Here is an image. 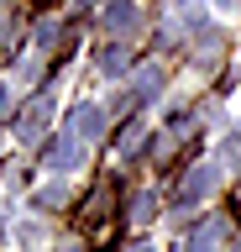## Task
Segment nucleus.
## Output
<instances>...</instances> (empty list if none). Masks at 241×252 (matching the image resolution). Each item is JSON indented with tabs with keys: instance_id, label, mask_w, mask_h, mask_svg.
Returning <instances> with one entry per match:
<instances>
[{
	"instance_id": "1",
	"label": "nucleus",
	"mask_w": 241,
	"mask_h": 252,
	"mask_svg": "<svg viewBox=\"0 0 241 252\" xmlns=\"http://www.w3.org/2000/svg\"><path fill=\"white\" fill-rule=\"evenodd\" d=\"M48 116H53V100H48V94H37L32 105H27V116L16 121V137L21 142H37V137H42V126H48Z\"/></svg>"
},
{
	"instance_id": "2",
	"label": "nucleus",
	"mask_w": 241,
	"mask_h": 252,
	"mask_svg": "<svg viewBox=\"0 0 241 252\" xmlns=\"http://www.w3.org/2000/svg\"><path fill=\"white\" fill-rule=\"evenodd\" d=\"M220 231H225V220H220V216H210L205 226H194V231L184 236V252H215V242H220Z\"/></svg>"
},
{
	"instance_id": "3",
	"label": "nucleus",
	"mask_w": 241,
	"mask_h": 252,
	"mask_svg": "<svg viewBox=\"0 0 241 252\" xmlns=\"http://www.w3.org/2000/svg\"><path fill=\"white\" fill-rule=\"evenodd\" d=\"M136 21H142V11H136L131 0H110V5H105V27L110 32H136Z\"/></svg>"
},
{
	"instance_id": "4",
	"label": "nucleus",
	"mask_w": 241,
	"mask_h": 252,
	"mask_svg": "<svg viewBox=\"0 0 241 252\" xmlns=\"http://www.w3.org/2000/svg\"><path fill=\"white\" fill-rule=\"evenodd\" d=\"M74 126H79V137H84V142L105 137V110H100V105H79V110H74Z\"/></svg>"
},
{
	"instance_id": "5",
	"label": "nucleus",
	"mask_w": 241,
	"mask_h": 252,
	"mask_svg": "<svg viewBox=\"0 0 241 252\" xmlns=\"http://www.w3.org/2000/svg\"><path fill=\"white\" fill-rule=\"evenodd\" d=\"M79 142H53L48 147V168H58V173H68V168H79Z\"/></svg>"
},
{
	"instance_id": "6",
	"label": "nucleus",
	"mask_w": 241,
	"mask_h": 252,
	"mask_svg": "<svg viewBox=\"0 0 241 252\" xmlns=\"http://www.w3.org/2000/svg\"><path fill=\"white\" fill-rule=\"evenodd\" d=\"M210 189H215V168H210V163H199V168L184 179V200H205Z\"/></svg>"
},
{
	"instance_id": "7",
	"label": "nucleus",
	"mask_w": 241,
	"mask_h": 252,
	"mask_svg": "<svg viewBox=\"0 0 241 252\" xmlns=\"http://www.w3.org/2000/svg\"><path fill=\"white\" fill-rule=\"evenodd\" d=\"M158 90H162V74H158V68H147V74H136V94H142V100H152Z\"/></svg>"
},
{
	"instance_id": "8",
	"label": "nucleus",
	"mask_w": 241,
	"mask_h": 252,
	"mask_svg": "<svg viewBox=\"0 0 241 252\" xmlns=\"http://www.w3.org/2000/svg\"><path fill=\"white\" fill-rule=\"evenodd\" d=\"M58 37H63V21H42L37 27V47H58Z\"/></svg>"
},
{
	"instance_id": "9",
	"label": "nucleus",
	"mask_w": 241,
	"mask_h": 252,
	"mask_svg": "<svg viewBox=\"0 0 241 252\" xmlns=\"http://www.w3.org/2000/svg\"><path fill=\"white\" fill-rule=\"evenodd\" d=\"M100 68H105V74H121V68H126V53H121V47L100 53Z\"/></svg>"
},
{
	"instance_id": "10",
	"label": "nucleus",
	"mask_w": 241,
	"mask_h": 252,
	"mask_svg": "<svg viewBox=\"0 0 241 252\" xmlns=\"http://www.w3.org/2000/svg\"><path fill=\"white\" fill-rule=\"evenodd\" d=\"M215 5H220V11H231V5H241V0H215Z\"/></svg>"
},
{
	"instance_id": "11",
	"label": "nucleus",
	"mask_w": 241,
	"mask_h": 252,
	"mask_svg": "<svg viewBox=\"0 0 241 252\" xmlns=\"http://www.w3.org/2000/svg\"><path fill=\"white\" fill-rule=\"evenodd\" d=\"M131 252H152V247H131Z\"/></svg>"
},
{
	"instance_id": "12",
	"label": "nucleus",
	"mask_w": 241,
	"mask_h": 252,
	"mask_svg": "<svg viewBox=\"0 0 241 252\" xmlns=\"http://www.w3.org/2000/svg\"><path fill=\"white\" fill-rule=\"evenodd\" d=\"M0 37H5V21H0Z\"/></svg>"
},
{
	"instance_id": "13",
	"label": "nucleus",
	"mask_w": 241,
	"mask_h": 252,
	"mask_svg": "<svg viewBox=\"0 0 241 252\" xmlns=\"http://www.w3.org/2000/svg\"><path fill=\"white\" fill-rule=\"evenodd\" d=\"M231 252H241V242H236V247H231Z\"/></svg>"
},
{
	"instance_id": "14",
	"label": "nucleus",
	"mask_w": 241,
	"mask_h": 252,
	"mask_svg": "<svg viewBox=\"0 0 241 252\" xmlns=\"http://www.w3.org/2000/svg\"><path fill=\"white\" fill-rule=\"evenodd\" d=\"M0 236H5V226H0Z\"/></svg>"
}]
</instances>
